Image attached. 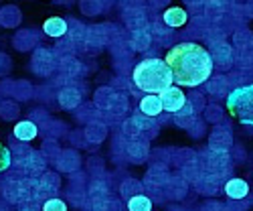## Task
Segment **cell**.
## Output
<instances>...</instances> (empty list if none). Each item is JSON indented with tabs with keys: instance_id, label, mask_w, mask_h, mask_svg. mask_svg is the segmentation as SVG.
<instances>
[{
	"instance_id": "cell-1",
	"label": "cell",
	"mask_w": 253,
	"mask_h": 211,
	"mask_svg": "<svg viewBox=\"0 0 253 211\" xmlns=\"http://www.w3.org/2000/svg\"><path fill=\"white\" fill-rule=\"evenodd\" d=\"M164 61L172 71V79L182 88H199L213 73V57L209 49L195 43L182 41L166 51Z\"/></svg>"
},
{
	"instance_id": "cell-2",
	"label": "cell",
	"mask_w": 253,
	"mask_h": 211,
	"mask_svg": "<svg viewBox=\"0 0 253 211\" xmlns=\"http://www.w3.org/2000/svg\"><path fill=\"white\" fill-rule=\"evenodd\" d=\"M134 86L144 94L160 96L164 90L172 86V71L168 63L160 57H146L142 59L132 71Z\"/></svg>"
},
{
	"instance_id": "cell-3",
	"label": "cell",
	"mask_w": 253,
	"mask_h": 211,
	"mask_svg": "<svg viewBox=\"0 0 253 211\" xmlns=\"http://www.w3.org/2000/svg\"><path fill=\"white\" fill-rule=\"evenodd\" d=\"M227 110L239 124L253 126V83L231 90L227 96Z\"/></svg>"
},
{
	"instance_id": "cell-4",
	"label": "cell",
	"mask_w": 253,
	"mask_h": 211,
	"mask_svg": "<svg viewBox=\"0 0 253 211\" xmlns=\"http://www.w3.org/2000/svg\"><path fill=\"white\" fill-rule=\"evenodd\" d=\"M160 102H162L164 112H168V114H176V112H180V110L184 108L186 96H184L182 90L170 86L168 90H164V92L160 94Z\"/></svg>"
},
{
	"instance_id": "cell-5",
	"label": "cell",
	"mask_w": 253,
	"mask_h": 211,
	"mask_svg": "<svg viewBox=\"0 0 253 211\" xmlns=\"http://www.w3.org/2000/svg\"><path fill=\"white\" fill-rule=\"evenodd\" d=\"M31 65H33V71H35L37 75H49V73L55 69V55H53L49 49L39 47V49L33 53Z\"/></svg>"
},
{
	"instance_id": "cell-6",
	"label": "cell",
	"mask_w": 253,
	"mask_h": 211,
	"mask_svg": "<svg viewBox=\"0 0 253 211\" xmlns=\"http://www.w3.org/2000/svg\"><path fill=\"white\" fill-rule=\"evenodd\" d=\"M61 181L55 173H43L39 179V191H37V203L39 201H47L51 197H57L59 193Z\"/></svg>"
},
{
	"instance_id": "cell-7",
	"label": "cell",
	"mask_w": 253,
	"mask_h": 211,
	"mask_svg": "<svg viewBox=\"0 0 253 211\" xmlns=\"http://www.w3.org/2000/svg\"><path fill=\"white\" fill-rule=\"evenodd\" d=\"M69 31V23L67 18H61V16H51L43 23V33L51 39H61L65 37Z\"/></svg>"
},
{
	"instance_id": "cell-8",
	"label": "cell",
	"mask_w": 253,
	"mask_h": 211,
	"mask_svg": "<svg viewBox=\"0 0 253 211\" xmlns=\"http://www.w3.org/2000/svg\"><path fill=\"white\" fill-rule=\"evenodd\" d=\"M138 112H142L144 116H150V118H156L164 112L162 108V102H160V96L156 94H146L140 104H138Z\"/></svg>"
},
{
	"instance_id": "cell-9",
	"label": "cell",
	"mask_w": 253,
	"mask_h": 211,
	"mask_svg": "<svg viewBox=\"0 0 253 211\" xmlns=\"http://www.w3.org/2000/svg\"><path fill=\"white\" fill-rule=\"evenodd\" d=\"M162 20H164V25L168 29H180L186 25V20H188V12L180 6H170V8H166L164 14H162Z\"/></svg>"
},
{
	"instance_id": "cell-10",
	"label": "cell",
	"mask_w": 253,
	"mask_h": 211,
	"mask_svg": "<svg viewBox=\"0 0 253 211\" xmlns=\"http://www.w3.org/2000/svg\"><path fill=\"white\" fill-rule=\"evenodd\" d=\"M12 134H14V138H16L18 142H25V144H27V142H31L33 138H37L39 128H37V124H35L33 120H23V122H16Z\"/></svg>"
},
{
	"instance_id": "cell-11",
	"label": "cell",
	"mask_w": 253,
	"mask_h": 211,
	"mask_svg": "<svg viewBox=\"0 0 253 211\" xmlns=\"http://www.w3.org/2000/svg\"><path fill=\"white\" fill-rule=\"evenodd\" d=\"M225 193L229 199L233 201H239V199H245L249 195V185L245 179H229L225 183Z\"/></svg>"
},
{
	"instance_id": "cell-12",
	"label": "cell",
	"mask_w": 253,
	"mask_h": 211,
	"mask_svg": "<svg viewBox=\"0 0 253 211\" xmlns=\"http://www.w3.org/2000/svg\"><path fill=\"white\" fill-rule=\"evenodd\" d=\"M172 116H174V124L180 126V128H193V124L199 122L197 120V110H195V106L191 104V100L184 104V108L180 112H176Z\"/></svg>"
},
{
	"instance_id": "cell-13",
	"label": "cell",
	"mask_w": 253,
	"mask_h": 211,
	"mask_svg": "<svg viewBox=\"0 0 253 211\" xmlns=\"http://www.w3.org/2000/svg\"><path fill=\"white\" fill-rule=\"evenodd\" d=\"M140 136H134V140L128 142V149H126V153H128V158L132 162H142L146 160V155H148V144H146V140H138Z\"/></svg>"
},
{
	"instance_id": "cell-14",
	"label": "cell",
	"mask_w": 253,
	"mask_h": 211,
	"mask_svg": "<svg viewBox=\"0 0 253 211\" xmlns=\"http://www.w3.org/2000/svg\"><path fill=\"white\" fill-rule=\"evenodd\" d=\"M81 102V92L75 90V88H63L59 92V104H61V108H65V110H73L77 108Z\"/></svg>"
},
{
	"instance_id": "cell-15",
	"label": "cell",
	"mask_w": 253,
	"mask_h": 211,
	"mask_svg": "<svg viewBox=\"0 0 253 211\" xmlns=\"http://www.w3.org/2000/svg\"><path fill=\"white\" fill-rule=\"evenodd\" d=\"M0 25L4 29H14L20 25V10L16 6H4L0 8Z\"/></svg>"
},
{
	"instance_id": "cell-16",
	"label": "cell",
	"mask_w": 253,
	"mask_h": 211,
	"mask_svg": "<svg viewBox=\"0 0 253 211\" xmlns=\"http://www.w3.org/2000/svg\"><path fill=\"white\" fill-rule=\"evenodd\" d=\"M12 45H14V49H18V51H29V49H33V47L37 45V35H35L33 31H20V33H16V37L12 39Z\"/></svg>"
},
{
	"instance_id": "cell-17",
	"label": "cell",
	"mask_w": 253,
	"mask_h": 211,
	"mask_svg": "<svg viewBox=\"0 0 253 211\" xmlns=\"http://www.w3.org/2000/svg\"><path fill=\"white\" fill-rule=\"evenodd\" d=\"M209 53H211V57H213V63L217 61L221 67H229V65H231V49H229L225 43L215 45Z\"/></svg>"
},
{
	"instance_id": "cell-18",
	"label": "cell",
	"mask_w": 253,
	"mask_h": 211,
	"mask_svg": "<svg viewBox=\"0 0 253 211\" xmlns=\"http://www.w3.org/2000/svg\"><path fill=\"white\" fill-rule=\"evenodd\" d=\"M126 207H128V211H152V199L140 193V195L130 197Z\"/></svg>"
},
{
	"instance_id": "cell-19",
	"label": "cell",
	"mask_w": 253,
	"mask_h": 211,
	"mask_svg": "<svg viewBox=\"0 0 253 211\" xmlns=\"http://www.w3.org/2000/svg\"><path fill=\"white\" fill-rule=\"evenodd\" d=\"M79 164V155L73 153V151H67V153H63L61 158L57 160V166L61 168V171H75Z\"/></svg>"
},
{
	"instance_id": "cell-20",
	"label": "cell",
	"mask_w": 253,
	"mask_h": 211,
	"mask_svg": "<svg viewBox=\"0 0 253 211\" xmlns=\"http://www.w3.org/2000/svg\"><path fill=\"white\" fill-rule=\"evenodd\" d=\"M20 114V108H18V104L16 102H10V100H4V102H0V118L2 120H16Z\"/></svg>"
},
{
	"instance_id": "cell-21",
	"label": "cell",
	"mask_w": 253,
	"mask_h": 211,
	"mask_svg": "<svg viewBox=\"0 0 253 211\" xmlns=\"http://www.w3.org/2000/svg\"><path fill=\"white\" fill-rule=\"evenodd\" d=\"M132 47L136 51H144L150 47V35L146 29H140V31H134L132 33Z\"/></svg>"
},
{
	"instance_id": "cell-22",
	"label": "cell",
	"mask_w": 253,
	"mask_h": 211,
	"mask_svg": "<svg viewBox=\"0 0 253 211\" xmlns=\"http://www.w3.org/2000/svg\"><path fill=\"white\" fill-rule=\"evenodd\" d=\"M140 193H142V183H138L134 179H128V181L122 183V195L126 199H130L134 195H140Z\"/></svg>"
},
{
	"instance_id": "cell-23",
	"label": "cell",
	"mask_w": 253,
	"mask_h": 211,
	"mask_svg": "<svg viewBox=\"0 0 253 211\" xmlns=\"http://www.w3.org/2000/svg\"><path fill=\"white\" fill-rule=\"evenodd\" d=\"M31 90H33V88H31V83H27V81H16V83H14V88H12V96H14L16 100H27V98L33 96Z\"/></svg>"
},
{
	"instance_id": "cell-24",
	"label": "cell",
	"mask_w": 253,
	"mask_h": 211,
	"mask_svg": "<svg viewBox=\"0 0 253 211\" xmlns=\"http://www.w3.org/2000/svg\"><path fill=\"white\" fill-rule=\"evenodd\" d=\"M43 211H67V203L59 197H51L43 201Z\"/></svg>"
},
{
	"instance_id": "cell-25",
	"label": "cell",
	"mask_w": 253,
	"mask_h": 211,
	"mask_svg": "<svg viewBox=\"0 0 253 211\" xmlns=\"http://www.w3.org/2000/svg\"><path fill=\"white\" fill-rule=\"evenodd\" d=\"M10 164H12V153L6 149V146L0 144V173L6 171Z\"/></svg>"
},
{
	"instance_id": "cell-26",
	"label": "cell",
	"mask_w": 253,
	"mask_h": 211,
	"mask_svg": "<svg viewBox=\"0 0 253 211\" xmlns=\"http://www.w3.org/2000/svg\"><path fill=\"white\" fill-rule=\"evenodd\" d=\"M87 136H89V140H93V142H101V140H103V136H105V130H103V126L91 124L89 128H87Z\"/></svg>"
},
{
	"instance_id": "cell-27",
	"label": "cell",
	"mask_w": 253,
	"mask_h": 211,
	"mask_svg": "<svg viewBox=\"0 0 253 211\" xmlns=\"http://www.w3.org/2000/svg\"><path fill=\"white\" fill-rule=\"evenodd\" d=\"M10 67H12V61L6 53H0V77H4L10 73Z\"/></svg>"
},
{
	"instance_id": "cell-28",
	"label": "cell",
	"mask_w": 253,
	"mask_h": 211,
	"mask_svg": "<svg viewBox=\"0 0 253 211\" xmlns=\"http://www.w3.org/2000/svg\"><path fill=\"white\" fill-rule=\"evenodd\" d=\"M81 8L87 14H95V12H99V0H83Z\"/></svg>"
},
{
	"instance_id": "cell-29",
	"label": "cell",
	"mask_w": 253,
	"mask_h": 211,
	"mask_svg": "<svg viewBox=\"0 0 253 211\" xmlns=\"http://www.w3.org/2000/svg\"><path fill=\"white\" fill-rule=\"evenodd\" d=\"M18 211H39V205H37V201L23 203V205H20V209H18Z\"/></svg>"
},
{
	"instance_id": "cell-30",
	"label": "cell",
	"mask_w": 253,
	"mask_h": 211,
	"mask_svg": "<svg viewBox=\"0 0 253 211\" xmlns=\"http://www.w3.org/2000/svg\"><path fill=\"white\" fill-rule=\"evenodd\" d=\"M12 88H14V83L10 81H4V83H0V92H2V94H10L12 96Z\"/></svg>"
},
{
	"instance_id": "cell-31",
	"label": "cell",
	"mask_w": 253,
	"mask_h": 211,
	"mask_svg": "<svg viewBox=\"0 0 253 211\" xmlns=\"http://www.w3.org/2000/svg\"><path fill=\"white\" fill-rule=\"evenodd\" d=\"M0 211H6V209H4V207H0Z\"/></svg>"
}]
</instances>
